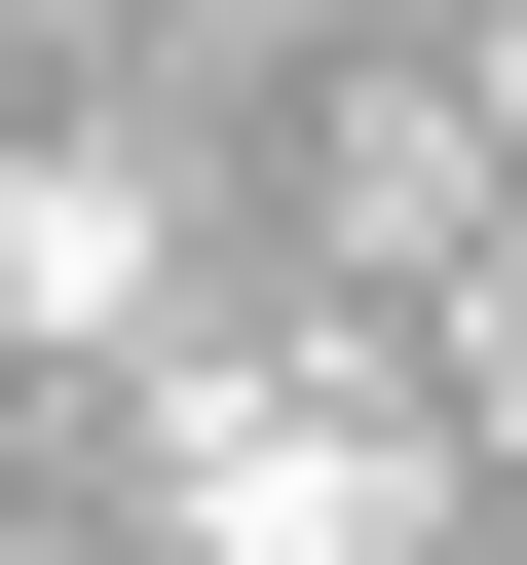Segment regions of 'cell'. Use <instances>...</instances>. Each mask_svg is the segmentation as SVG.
Listing matches in <instances>:
<instances>
[{"mask_svg":"<svg viewBox=\"0 0 527 565\" xmlns=\"http://www.w3.org/2000/svg\"><path fill=\"white\" fill-rule=\"evenodd\" d=\"M114 302H151V189L39 151V189H0V340H114Z\"/></svg>","mask_w":527,"mask_h":565,"instance_id":"2","label":"cell"},{"mask_svg":"<svg viewBox=\"0 0 527 565\" xmlns=\"http://www.w3.org/2000/svg\"><path fill=\"white\" fill-rule=\"evenodd\" d=\"M490 452H527V264H490Z\"/></svg>","mask_w":527,"mask_h":565,"instance_id":"3","label":"cell"},{"mask_svg":"<svg viewBox=\"0 0 527 565\" xmlns=\"http://www.w3.org/2000/svg\"><path fill=\"white\" fill-rule=\"evenodd\" d=\"M264 39H302V0H264Z\"/></svg>","mask_w":527,"mask_h":565,"instance_id":"5","label":"cell"},{"mask_svg":"<svg viewBox=\"0 0 527 565\" xmlns=\"http://www.w3.org/2000/svg\"><path fill=\"white\" fill-rule=\"evenodd\" d=\"M189 527H226V565H415V452L302 415V377H189Z\"/></svg>","mask_w":527,"mask_h":565,"instance_id":"1","label":"cell"},{"mask_svg":"<svg viewBox=\"0 0 527 565\" xmlns=\"http://www.w3.org/2000/svg\"><path fill=\"white\" fill-rule=\"evenodd\" d=\"M490 151H527V0H490Z\"/></svg>","mask_w":527,"mask_h":565,"instance_id":"4","label":"cell"}]
</instances>
